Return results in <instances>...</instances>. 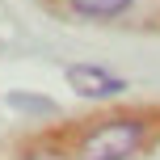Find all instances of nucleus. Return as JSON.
<instances>
[{"label":"nucleus","instance_id":"1","mask_svg":"<svg viewBox=\"0 0 160 160\" xmlns=\"http://www.w3.org/2000/svg\"><path fill=\"white\" fill-rule=\"evenodd\" d=\"M148 127L143 118H114V122H101L97 131H88L84 143H80V160H127L143 143Z\"/></svg>","mask_w":160,"mask_h":160},{"label":"nucleus","instance_id":"4","mask_svg":"<svg viewBox=\"0 0 160 160\" xmlns=\"http://www.w3.org/2000/svg\"><path fill=\"white\" fill-rule=\"evenodd\" d=\"M30 160H59V156H30Z\"/></svg>","mask_w":160,"mask_h":160},{"label":"nucleus","instance_id":"3","mask_svg":"<svg viewBox=\"0 0 160 160\" xmlns=\"http://www.w3.org/2000/svg\"><path fill=\"white\" fill-rule=\"evenodd\" d=\"M131 0H72V8L80 17H118Z\"/></svg>","mask_w":160,"mask_h":160},{"label":"nucleus","instance_id":"2","mask_svg":"<svg viewBox=\"0 0 160 160\" xmlns=\"http://www.w3.org/2000/svg\"><path fill=\"white\" fill-rule=\"evenodd\" d=\"M68 80H72V88L80 97H114V93H122V80L110 76L105 68H93V63H72Z\"/></svg>","mask_w":160,"mask_h":160}]
</instances>
